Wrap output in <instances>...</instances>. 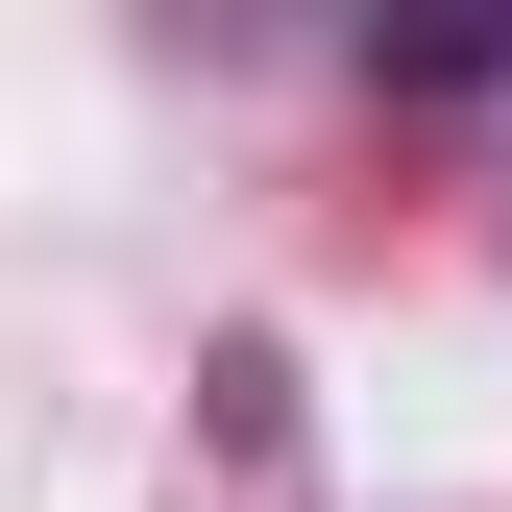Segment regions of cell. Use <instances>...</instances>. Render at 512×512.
<instances>
[]
</instances>
